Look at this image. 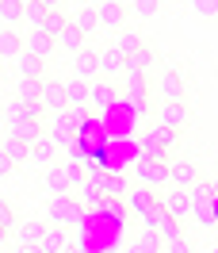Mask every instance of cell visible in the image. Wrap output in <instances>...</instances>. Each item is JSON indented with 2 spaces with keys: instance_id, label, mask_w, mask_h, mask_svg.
<instances>
[{
  "instance_id": "obj_14",
  "label": "cell",
  "mask_w": 218,
  "mask_h": 253,
  "mask_svg": "<svg viewBox=\"0 0 218 253\" xmlns=\"http://www.w3.org/2000/svg\"><path fill=\"white\" fill-rule=\"evenodd\" d=\"M16 69H19V77H23V81H42V77H46V62L35 58V54H27V50L16 58Z\"/></svg>"
},
{
  "instance_id": "obj_46",
  "label": "cell",
  "mask_w": 218,
  "mask_h": 253,
  "mask_svg": "<svg viewBox=\"0 0 218 253\" xmlns=\"http://www.w3.org/2000/svg\"><path fill=\"white\" fill-rule=\"evenodd\" d=\"M16 253H42V246H19Z\"/></svg>"
},
{
  "instance_id": "obj_22",
  "label": "cell",
  "mask_w": 218,
  "mask_h": 253,
  "mask_svg": "<svg viewBox=\"0 0 218 253\" xmlns=\"http://www.w3.org/2000/svg\"><path fill=\"white\" fill-rule=\"evenodd\" d=\"M115 100H119V88H115L111 81H96L92 84V104L96 108H111Z\"/></svg>"
},
{
  "instance_id": "obj_32",
  "label": "cell",
  "mask_w": 218,
  "mask_h": 253,
  "mask_svg": "<svg viewBox=\"0 0 218 253\" xmlns=\"http://www.w3.org/2000/svg\"><path fill=\"white\" fill-rule=\"evenodd\" d=\"M161 246H165V242H161V234H157V230H149V226H145V230L138 234V242H134V250H138V253H157Z\"/></svg>"
},
{
  "instance_id": "obj_36",
  "label": "cell",
  "mask_w": 218,
  "mask_h": 253,
  "mask_svg": "<svg viewBox=\"0 0 218 253\" xmlns=\"http://www.w3.org/2000/svg\"><path fill=\"white\" fill-rule=\"evenodd\" d=\"M62 173H65V180H69V188H80V184L88 180V173L80 169L77 161H65V165H62Z\"/></svg>"
},
{
  "instance_id": "obj_15",
  "label": "cell",
  "mask_w": 218,
  "mask_h": 253,
  "mask_svg": "<svg viewBox=\"0 0 218 253\" xmlns=\"http://www.w3.org/2000/svg\"><path fill=\"white\" fill-rule=\"evenodd\" d=\"M8 134L19 138V142H27V146H35L42 134H46V126L38 123V119H27V123H12V126H8Z\"/></svg>"
},
{
  "instance_id": "obj_4",
  "label": "cell",
  "mask_w": 218,
  "mask_h": 253,
  "mask_svg": "<svg viewBox=\"0 0 218 253\" xmlns=\"http://www.w3.org/2000/svg\"><path fill=\"white\" fill-rule=\"evenodd\" d=\"M138 180L145 184V188H161V184H169V161L138 158Z\"/></svg>"
},
{
  "instance_id": "obj_25",
  "label": "cell",
  "mask_w": 218,
  "mask_h": 253,
  "mask_svg": "<svg viewBox=\"0 0 218 253\" xmlns=\"http://www.w3.org/2000/svg\"><path fill=\"white\" fill-rule=\"evenodd\" d=\"M23 8H27V0H0V19L8 27H16L19 19H23Z\"/></svg>"
},
{
  "instance_id": "obj_23",
  "label": "cell",
  "mask_w": 218,
  "mask_h": 253,
  "mask_svg": "<svg viewBox=\"0 0 218 253\" xmlns=\"http://www.w3.org/2000/svg\"><path fill=\"white\" fill-rule=\"evenodd\" d=\"M38 96H42V81H23L19 77V84H16V100L19 104H42Z\"/></svg>"
},
{
  "instance_id": "obj_12",
  "label": "cell",
  "mask_w": 218,
  "mask_h": 253,
  "mask_svg": "<svg viewBox=\"0 0 218 253\" xmlns=\"http://www.w3.org/2000/svg\"><path fill=\"white\" fill-rule=\"evenodd\" d=\"M92 100V84L88 81H65V104H69V111H77V108H84Z\"/></svg>"
},
{
  "instance_id": "obj_11",
  "label": "cell",
  "mask_w": 218,
  "mask_h": 253,
  "mask_svg": "<svg viewBox=\"0 0 218 253\" xmlns=\"http://www.w3.org/2000/svg\"><path fill=\"white\" fill-rule=\"evenodd\" d=\"M42 253H65L69 250V234H65V226H58V222H46V230H42Z\"/></svg>"
},
{
  "instance_id": "obj_39",
  "label": "cell",
  "mask_w": 218,
  "mask_h": 253,
  "mask_svg": "<svg viewBox=\"0 0 218 253\" xmlns=\"http://www.w3.org/2000/svg\"><path fill=\"white\" fill-rule=\"evenodd\" d=\"M211 188H215V184L195 180V184H191V192H187V200H191V204H203V200H211Z\"/></svg>"
},
{
  "instance_id": "obj_18",
  "label": "cell",
  "mask_w": 218,
  "mask_h": 253,
  "mask_svg": "<svg viewBox=\"0 0 218 253\" xmlns=\"http://www.w3.org/2000/svg\"><path fill=\"white\" fill-rule=\"evenodd\" d=\"M58 46H62V50H69V54H77V50H84V46H88V35H80L77 27H73V19H69V23H65V31L58 35Z\"/></svg>"
},
{
  "instance_id": "obj_7",
  "label": "cell",
  "mask_w": 218,
  "mask_h": 253,
  "mask_svg": "<svg viewBox=\"0 0 218 253\" xmlns=\"http://www.w3.org/2000/svg\"><path fill=\"white\" fill-rule=\"evenodd\" d=\"M38 100H42V108L54 111V115H58V111H69V104H65V84H62V81L42 77V96H38Z\"/></svg>"
},
{
  "instance_id": "obj_50",
  "label": "cell",
  "mask_w": 218,
  "mask_h": 253,
  "mask_svg": "<svg viewBox=\"0 0 218 253\" xmlns=\"http://www.w3.org/2000/svg\"><path fill=\"white\" fill-rule=\"evenodd\" d=\"M123 253H138V250H134V246H130V250H123Z\"/></svg>"
},
{
  "instance_id": "obj_48",
  "label": "cell",
  "mask_w": 218,
  "mask_h": 253,
  "mask_svg": "<svg viewBox=\"0 0 218 253\" xmlns=\"http://www.w3.org/2000/svg\"><path fill=\"white\" fill-rule=\"evenodd\" d=\"M84 4H88V8H96V4H104V0H84Z\"/></svg>"
},
{
  "instance_id": "obj_49",
  "label": "cell",
  "mask_w": 218,
  "mask_h": 253,
  "mask_svg": "<svg viewBox=\"0 0 218 253\" xmlns=\"http://www.w3.org/2000/svg\"><path fill=\"white\" fill-rule=\"evenodd\" d=\"M65 253H84V250H73V246H69V250H65Z\"/></svg>"
},
{
  "instance_id": "obj_47",
  "label": "cell",
  "mask_w": 218,
  "mask_h": 253,
  "mask_svg": "<svg viewBox=\"0 0 218 253\" xmlns=\"http://www.w3.org/2000/svg\"><path fill=\"white\" fill-rule=\"evenodd\" d=\"M4 238H8V226H4V222H0V246H4Z\"/></svg>"
},
{
  "instance_id": "obj_27",
  "label": "cell",
  "mask_w": 218,
  "mask_h": 253,
  "mask_svg": "<svg viewBox=\"0 0 218 253\" xmlns=\"http://www.w3.org/2000/svg\"><path fill=\"white\" fill-rule=\"evenodd\" d=\"M46 188L54 192V196H69V180H65V173H62V165H50L46 169Z\"/></svg>"
},
{
  "instance_id": "obj_3",
  "label": "cell",
  "mask_w": 218,
  "mask_h": 253,
  "mask_svg": "<svg viewBox=\"0 0 218 253\" xmlns=\"http://www.w3.org/2000/svg\"><path fill=\"white\" fill-rule=\"evenodd\" d=\"M50 222H58V226H77V222H84V207H80V200H73V196H58L54 207H50Z\"/></svg>"
},
{
  "instance_id": "obj_40",
  "label": "cell",
  "mask_w": 218,
  "mask_h": 253,
  "mask_svg": "<svg viewBox=\"0 0 218 253\" xmlns=\"http://www.w3.org/2000/svg\"><path fill=\"white\" fill-rule=\"evenodd\" d=\"M157 234H161V242H176V238H180V222H176V219H165L161 226H157Z\"/></svg>"
},
{
  "instance_id": "obj_1",
  "label": "cell",
  "mask_w": 218,
  "mask_h": 253,
  "mask_svg": "<svg viewBox=\"0 0 218 253\" xmlns=\"http://www.w3.org/2000/svg\"><path fill=\"white\" fill-rule=\"evenodd\" d=\"M157 96H161V104H184L187 100V84L180 77V69H165L161 77H157Z\"/></svg>"
},
{
  "instance_id": "obj_33",
  "label": "cell",
  "mask_w": 218,
  "mask_h": 253,
  "mask_svg": "<svg viewBox=\"0 0 218 253\" xmlns=\"http://www.w3.org/2000/svg\"><path fill=\"white\" fill-rule=\"evenodd\" d=\"M161 12V0H130V16L138 19H153Z\"/></svg>"
},
{
  "instance_id": "obj_9",
  "label": "cell",
  "mask_w": 218,
  "mask_h": 253,
  "mask_svg": "<svg viewBox=\"0 0 218 253\" xmlns=\"http://www.w3.org/2000/svg\"><path fill=\"white\" fill-rule=\"evenodd\" d=\"M157 123L180 134L187 126V104H161V108H157Z\"/></svg>"
},
{
  "instance_id": "obj_38",
  "label": "cell",
  "mask_w": 218,
  "mask_h": 253,
  "mask_svg": "<svg viewBox=\"0 0 218 253\" xmlns=\"http://www.w3.org/2000/svg\"><path fill=\"white\" fill-rule=\"evenodd\" d=\"M191 12L199 19H218V0H191Z\"/></svg>"
},
{
  "instance_id": "obj_42",
  "label": "cell",
  "mask_w": 218,
  "mask_h": 253,
  "mask_svg": "<svg viewBox=\"0 0 218 253\" xmlns=\"http://www.w3.org/2000/svg\"><path fill=\"white\" fill-rule=\"evenodd\" d=\"M0 222H4L8 230H12V222H16V211H12V204H8V200H0Z\"/></svg>"
},
{
  "instance_id": "obj_8",
  "label": "cell",
  "mask_w": 218,
  "mask_h": 253,
  "mask_svg": "<svg viewBox=\"0 0 218 253\" xmlns=\"http://www.w3.org/2000/svg\"><path fill=\"white\" fill-rule=\"evenodd\" d=\"M96 73H100V54H96L92 46L77 50V54H73V77L88 81V77H96Z\"/></svg>"
},
{
  "instance_id": "obj_28",
  "label": "cell",
  "mask_w": 218,
  "mask_h": 253,
  "mask_svg": "<svg viewBox=\"0 0 218 253\" xmlns=\"http://www.w3.org/2000/svg\"><path fill=\"white\" fill-rule=\"evenodd\" d=\"M42 230H46V222H38V219L23 222V226H19V246H38V242H42Z\"/></svg>"
},
{
  "instance_id": "obj_44",
  "label": "cell",
  "mask_w": 218,
  "mask_h": 253,
  "mask_svg": "<svg viewBox=\"0 0 218 253\" xmlns=\"http://www.w3.org/2000/svg\"><path fill=\"white\" fill-rule=\"evenodd\" d=\"M12 169H16V161H12L8 154H4V150H0V176H8Z\"/></svg>"
},
{
  "instance_id": "obj_29",
  "label": "cell",
  "mask_w": 218,
  "mask_h": 253,
  "mask_svg": "<svg viewBox=\"0 0 218 253\" xmlns=\"http://www.w3.org/2000/svg\"><path fill=\"white\" fill-rule=\"evenodd\" d=\"M65 23H69V19H65V12H62V8H54V12H46V19H42V31L58 42V35L65 31Z\"/></svg>"
},
{
  "instance_id": "obj_26",
  "label": "cell",
  "mask_w": 218,
  "mask_h": 253,
  "mask_svg": "<svg viewBox=\"0 0 218 253\" xmlns=\"http://www.w3.org/2000/svg\"><path fill=\"white\" fill-rule=\"evenodd\" d=\"M58 158V146L50 142L46 134H42V138H38V142L31 146V161H38V165H50V161Z\"/></svg>"
},
{
  "instance_id": "obj_5",
  "label": "cell",
  "mask_w": 218,
  "mask_h": 253,
  "mask_svg": "<svg viewBox=\"0 0 218 253\" xmlns=\"http://www.w3.org/2000/svg\"><path fill=\"white\" fill-rule=\"evenodd\" d=\"M130 16V8L119 4V0H104V4H96V19H100V27H111V31H123V19Z\"/></svg>"
},
{
  "instance_id": "obj_41",
  "label": "cell",
  "mask_w": 218,
  "mask_h": 253,
  "mask_svg": "<svg viewBox=\"0 0 218 253\" xmlns=\"http://www.w3.org/2000/svg\"><path fill=\"white\" fill-rule=\"evenodd\" d=\"M100 207H104V211H108V215H111V222H123V204H119L115 196H111L108 204H100Z\"/></svg>"
},
{
  "instance_id": "obj_45",
  "label": "cell",
  "mask_w": 218,
  "mask_h": 253,
  "mask_svg": "<svg viewBox=\"0 0 218 253\" xmlns=\"http://www.w3.org/2000/svg\"><path fill=\"white\" fill-rule=\"evenodd\" d=\"M38 4H42L46 12H54V8H62V0H38Z\"/></svg>"
},
{
  "instance_id": "obj_51",
  "label": "cell",
  "mask_w": 218,
  "mask_h": 253,
  "mask_svg": "<svg viewBox=\"0 0 218 253\" xmlns=\"http://www.w3.org/2000/svg\"><path fill=\"white\" fill-rule=\"evenodd\" d=\"M161 4H169V0H161Z\"/></svg>"
},
{
  "instance_id": "obj_43",
  "label": "cell",
  "mask_w": 218,
  "mask_h": 253,
  "mask_svg": "<svg viewBox=\"0 0 218 253\" xmlns=\"http://www.w3.org/2000/svg\"><path fill=\"white\" fill-rule=\"evenodd\" d=\"M165 253H191V246H187L184 238H176V242H169V250Z\"/></svg>"
},
{
  "instance_id": "obj_20",
  "label": "cell",
  "mask_w": 218,
  "mask_h": 253,
  "mask_svg": "<svg viewBox=\"0 0 218 253\" xmlns=\"http://www.w3.org/2000/svg\"><path fill=\"white\" fill-rule=\"evenodd\" d=\"M100 73H104V77H119V73H126V58L119 54V50H104V54H100Z\"/></svg>"
},
{
  "instance_id": "obj_35",
  "label": "cell",
  "mask_w": 218,
  "mask_h": 253,
  "mask_svg": "<svg viewBox=\"0 0 218 253\" xmlns=\"http://www.w3.org/2000/svg\"><path fill=\"white\" fill-rule=\"evenodd\" d=\"M100 204H104V200H100V184H96V180H84V184H80V207L88 211V207H100Z\"/></svg>"
},
{
  "instance_id": "obj_31",
  "label": "cell",
  "mask_w": 218,
  "mask_h": 253,
  "mask_svg": "<svg viewBox=\"0 0 218 253\" xmlns=\"http://www.w3.org/2000/svg\"><path fill=\"white\" fill-rule=\"evenodd\" d=\"M138 46H142V39H138V35H130V31H119V35H115V42H111V50H119L123 58H130Z\"/></svg>"
},
{
  "instance_id": "obj_37",
  "label": "cell",
  "mask_w": 218,
  "mask_h": 253,
  "mask_svg": "<svg viewBox=\"0 0 218 253\" xmlns=\"http://www.w3.org/2000/svg\"><path fill=\"white\" fill-rule=\"evenodd\" d=\"M165 219H169V211H165V204H157V200H153V204L145 207V226H149V230H157V226H161Z\"/></svg>"
},
{
  "instance_id": "obj_21",
  "label": "cell",
  "mask_w": 218,
  "mask_h": 253,
  "mask_svg": "<svg viewBox=\"0 0 218 253\" xmlns=\"http://www.w3.org/2000/svg\"><path fill=\"white\" fill-rule=\"evenodd\" d=\"M165 211H169V219L184 222V215L191 211V200H187V192H184V188H180V192H172L169 200H165Z\"/></svg>"
},
{
  "instance_id": "obj_13",
  "label": "cell",
  "mask_w": 218,
  "mask_h": 253,
  "mask_svg": "<svg viewBox=\"0 0 218 253\" xmlns=\"http://www.w3.org/2000/svg\"><path fill=\"white\" fill-rule=\"evenodd\" d=\"M199 176H195V165L191 161H169V184H176V188H191Z\"/></svg>"
},
{
  "instance_id": "obj_10",
  "label": "cell",
  "mask_w": 218,
  "mask_h": 253,
  "mask_svg": "<svg viewBox=\"0 0 218 253\" xmlns=\"http://www.w3.org/2000/svg\"><path fill=\"white\" fill-rule=\"evenodd\" d=\"M23 50H27V54H35V58H42V62H46L50 54L58 50V42H54V39H50L46 31H31V35H23Z\"/></svg>"
},
{
  "instance_id": "obj_16",
  "label": "cell",
  "mask_w": 218,
  "mask_h": 253,
  "mask_svg": "<svg viewBox=\"0 0 218 253\" xmlns=\"http://www.w3.org/2000/svg\"><path fill=\"white\" fill-rule=\"evenodd\" d=\"M153 65H157V54H153V46H145V42L126 58V69H130V73H149Z\"/></svg>"
},
{
  "instance_id": "obj_19",
  "label": "cell",
  "mask_w": 218,
  "mask_h": 253,
  "mask_svg": "<svg viewBox=\"0 0 218 253\" xmlns=\"http://www.w3.org/2000/svg\"><path fill=\"white\" fill-rule=\"evenodd\" d=\"M123 77H126V96L142 108V100L149 96V81H145V73H130V69H126Z\"/></svg>"
},
{
  "instance_id": "obj_17",
  "label": "cell",
  "mask_w": 218,
  "mask_h": 253,
  "mask_svg": "<svg viewBox=\"0 0 218 253\" xmlns=\"http://www.w3.org/2000/svg\"><path fill=\"white\" fill-rule=\"evenodd\" d=\"M23 54V35L16 27H4L0 31V58H19Z\"/></svg>"
},
{
  "instance_id": "obj_30",
  "label": "cell",
  "mask_w": 218,
  "mask_h": 253,
  "mask_svg": "<svg viewBox=\"0 0 218 253\" xmlns=\"http://www.w3.org/2000/svg\"><path fill=\"white\" fill-rule=\"evenodd\" d=\"M73 27H77L80 35H92L96 27H100V19H96V8H88V4H84L77 16H73Z\"/></svg>"
},
{
  "instance_id": "obj_24",
  "label": "cell",
  "mask_w": 218,
  "mask_h": 253,
  "mask_svg": "<svg viewBox=\"0 0 218 253\" xmlns=\"http://www.w3.org/2000/svg\"><path fill=\"white\" fill-rule=\"evenodd\" d=\"M0 150H4V154H8L12 161H16V165L31 161V146H27V142H19V138H12V134L4 138V146H0Z\"/></svg>"
},
{
  "instance_id": "obj_2",
  "label": "cell",
  "mask_w": 218,
  "mask_h": 253,
  "mask_svg": "<svg viewBox=\"0 0 218 253\" xmlns=\"http://www.w3.org/2000/svg\"><path fill=\"white\" fill-rule=\"evenodd\" d=\"M77 119H73V111H58V115H54V123L46 126V138L54 146H58V150H65V146H73V138H77Z\"/></svg>"
},
{
  "instance_id": "obj_34",
  "label": "cell",
  "mask_w": 218,
  "mask_h": 253,
  "mask_svg": "<svg viewBox=\"0 0 218 253\" xmlns=\"http://www.w3.org/2000/svg\"><path fill=\"white\" fill-rule=\"evenodd\" d=\"M23 19L31 23V31H42V19H46V8H42L38 0H27V8H23Z\"/></svg>"
},
{
  "instance_id": "obj_6",
  "label": "cell",
  "mask_w": 218,
  "mask_h": 253,
  "mask_svg": "<svg viewBox=\"0 0 218 253\" xmlns=\"http://www.w3.org/2000/svg\"><path fill=\"white\" fill-rule=\"evenodd\" d=\"M42 115H46L42 104H19L16 96L4 104V119H8V126H12V123H27V119H42Z\"/></svg>"
}]
</instances>
